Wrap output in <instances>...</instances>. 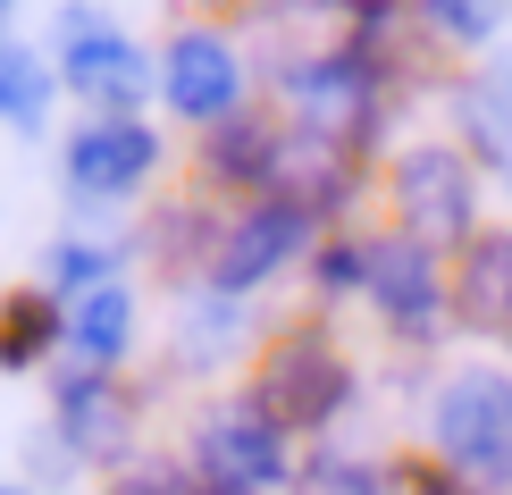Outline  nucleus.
<instances>
[{"label": "nucleus", "mask_w": 512, "mask_h": 495, "mask_svg": "<svg viewBox=\"0 0 512 495\" xmlns=\"http://www.w3.org/2000/svg\"><path fill=\"white\" fill-rule=\"evenodd\" d=\"M0 294H9V286H0Z\"/></svg>", "instance_id": "4be33fe9"}, {"label": "nucleus", "mask_w": 512, "mask_h": 495, "mask_svg": "<svg viewBox=\"0 0 512 495\" xmlns=\"http://www.w3.org/2000/svg\"><path fill=\"white\" fill-rule=\"evenodd\" d=\"M420 26L437 42H454V51H487L504 26H512V0H412Z\"/></svg>", "instance_id": "dca6fc26"}, {"label": "nucleus", "mask_w": 512, "mask_h": 495, "mask_svg": "<svg viewBox=\"0 0 512 495\" xmlns=\"http://www.w3.org/2000/svg\"><path fill=\"white\" fill-rule=\"evenodd\" d=\"M512 445V370L504 361H454L429 395V454L462 479H487Z\"/></svg>", "instance_id": "20e7f679"}, {"label": "nucleus", "mask_w": 512, "mask_h": 495, "mask_svg": "<svg viewBox=\"0 0 512 495\" xmlns=\"http://www.w3.org/2000/svg\"><path fill=\"white\" fill-rule=\"evenodd\" d=\"M294 495H395V462H361V454H319L303 462Z\"/></svg>", "instance_id": "a211bd4d"}, {"label": "nucleus", "mask_w": 512, "mask_h": 495, "mask_svg": "<svg viewBox=\"0 0 512 495\" xmlns=\"http://www.w3.org/2000/svg\"><path fill=\"white\" fill-rule=\"evenodd\" d=\"M160 160H168V143L143 118H84L68 135V152H59V177L84 202H126V193H143L160 177Z\"/></svg>", "instance_id": "1a4fd4ad"}, {"label": "nucleus", "mask_w": 512, "mask_h": 495, "mask_svg": "<svg viewBox=\"0 0 512 495\" xmlns=\"http://www.w3.org/2000/svg\"><path fill=\"white\" fill-rule=\"evenodd\" d=\"M286 160H294V126H277V118H227V126H210L202 135V185L210 193H236V202H261V193L286 185Z\"/></svg>", "instance_id": "9d476101"}, {"label": "nucleus", "mask_w": 512, "mask_h": 495, "mask_svg": "<svg viewBox=\"0 0 512 495\" xmlns=\"http://www.w3.org/2000/svg\"><path fill=\"white\" fill-rule=\"evenodd\" d=\"M51 93H59V68L34 51V42H0V126L34 135L51 118Z\"/></svg>", "instance_id": "2eb2a0df"}, {"label": "nucleus", "mask_w": 512, "mask_h": 495, "mask_svg": "<svg viewBox=\"0 0 512 495\" xmlns=\"http://www.w3.org/2000/svg\"><path fill=\"white\" fill-rule=\"evenodd\" d=\"M42 353H68V303L51 286L0 294V370H34Z\"/></svg>", "instance_id": "4468645a"}, {"label": "nucleus", "mask_w": 512, "mask_h": 495, "mask_svg": "<svg viewBox=\"0 0 512 495\" xmlns=\"http://www.w3.org/2000/svg\"><path fill=\"white\" fill-rule=\"evenodd\" d=\"M185 470L202 479V495H294L303 462H294V428H277L252 395H227L194 420V454Z\"/></svg>", "instance_id": "f03ea898"}, {"label": "nucleus", "mask_w": 512, "mask_h": 495, "mask_svg": "<svg viewBox=\"0 0 512 495\" xmlns=\"http://www.w3.org/2000/svg\"><path fill=\"white\" fill-rule=\"evenodd\" d=\"M395 495H487V487L462 479V470H445L437 454H403L395 462Z\"/></svg>", "instance_id": "aec40b11"}, {"label": "nucleus", "mask_w": 512, "mask_h": 495, "mask_svg": "<svg viewBox=\"0 0 512 495\" xmlns=\"http://www.w3.org/2000/svg\"><path fill=\"white\" fill-rule=\"evenodd\" d=\"M160 101H168V118L202 126V135L227 126V118H244V51H236V34L177 26L168 51H160Z\"/></svg>", "instance_id": "6e6552de"}, {"label": "nucleus", "mask_w": 512, "mask_h": 495, "mask_svg": "<svg viewBox=\"0 0 512 495\" xmlns=\"http://www.w3.org/2000/svg\"><path fill=\"white\" fill-rule=\"evenodd\" d=\"M42 286L59 294V303H84V294H101V286H118V252L110 244H68V235H59L51 252H42Z\"/></svg>", "instance_id": "f3484780"}, {"label": "nucleus", "mask_w": 512, "mask_h": 495, "mask_svg": "<svg viewBox=\"0 0 512 495\" xmlns=\"http://www.w3.org/2000/svg\"><path fill=\"white\" fill-rule=\"evenodd\" d=\"M252 403L277 420V428H294V437H311V428H328V420H345L353 412V395H361V378H353V361H345V344H336L328 328H277L261 353H252V386H244Z\"/></svg>", "instance_id": "f257e3e1"}, {"label": "nucleus", "mask_w": 512, "mask_h": 495, "mask_svg": "<svg viewBox=\"0 0 512 495\" xmlns=\"http://www.w3.org/2000/svg\"><path fill=\"white\" fill-rule=\"evenodd\" d=\"M319 244H328V235H319V219L294 193H261V202H236V219H227L219 252H210V269H202V286L227 294V303H244V294H261L269 277H286Z\"/></svg>", "instance_id": "423d86ee"}, {"label": "nucleus", "mask_w": 512, "mask_h": 495, "mask_svg": "<svg viewBox=\"0 0 512 495\" xmlns=\"http://www.w3.org/2000/svg\"><path fill=\"white\" fill-rule=\"evenodd\" d=\"M51 420H59V437H68V454H84V462H118L126 437H135V403H126L118 378H101V370H68L59 378Z\"/></svg>", "instance_id": "9b49d317"}, {"label": "nucleus", "mask_w": 512, "mask_h": 495, "mask_svg": "<svg viewBox=\"0 0 512 495\" xmlns=\"http://www.w3.org/2000/svg\"><path fill=\"white\" fill-rule=\"evenodd\" d=\"M454 319L471 336L512 344V227H479L454 252Z\"/></svg>", "instance_id": "f8f14e48"}, {"label": "nucleus", "mask_w": 512, "mask_h": 495, "mask_svg": "<svg viewBox=\"0 0 512 495\" xmlns=\"http://www.w3.org/2000/svg\"><path fill=\"white\" fill-rule=\"evenodd\" d=\"M361 303L387 319L395 344H437L445 319H454V269H437L429 244L387 227V235H370V294Z\"/></svg>", "instance_id": "0eeeda50"}, {"label": "nucleus", "mask_w": 512, "mask_h": 495, "mask_svg": "<svg viewBox=\"0 0 512 495\" xmlns=\"http://www.w3.org/2000/svg\"><path fill=\"white\" fill-rule=\"evenodd\" d=\"M311 294H319V303L370 294V235H328V244L311 252Z\"/></svg>", "instance_id": "6ab92c4d"}, {"label": "nucleus", "mask_w": 512, "mask_h": 495, "mask_svg": "<svg viewBox=\"0 0 512 495\" xmlns=\"http://www.w3.org/2000/svg\"><path fill=\"white\" fill-rule=\"evenodd\" d=\"M135 328H143V311H135L126 286H101V294H84V303H68V370L110 378L118 361L135 353Z\"/></svg>", "instance_id": "ddd939ff"}, {"label": "nucleus", "mask_w": 512, "mask_h": 495, "mask_svg": "<svg viewBox=\"0 0 512 495\" xmlns=\"http://www.w3.org/2000/svg\"><path fill=\"white\" fill-rule=\"evenodd\" d=\"M0 9H9V0H0Z\"/></svg>", "instance_id": "412c9836"}, {"label": "nucleus", "mask_w": 512, "mask_h": 495, "mask_svg": "<svg viewBox=\"0 0 512 495\" xmlns=\"http://www.w3.org/2000/svg\"><path fill=\"white\" fill-rule=\"evenodd\" d=\"M479 193H487V177H479V160L462 152V143H403L387 160V210H395V227L412 235V244H429V252H445V244L462 252L487 227Z\"/></svg>", "instance_id": "7ed1b4c3"}, {"label": "nucleus", "mask_w": 512, "mask_h": 495, "mask_svg": "<svg viewBox=\"0 0 512 495\" xmlns=\"http://www.w3.org/2000/svg\"><path fill=\"white\" fill-rule=\"evenodd\" d=\"M59 84L93 118H135L143 93L160 84V59H143L135 34H118L101 9L76 0V9H59Z\"/></svg>", "instance_id": "39448f33"}]
</instances>
